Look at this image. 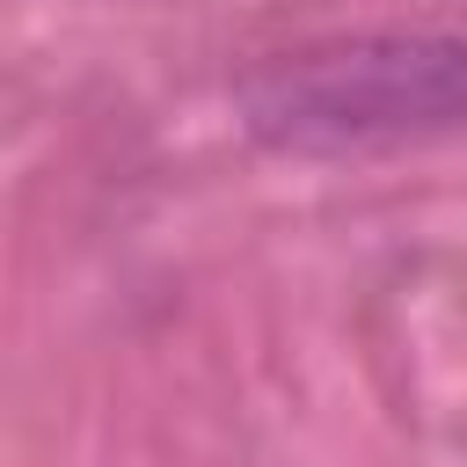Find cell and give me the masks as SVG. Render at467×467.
<instances>
[{
	"instance_id": "obj_1",
	"label": "cell",
	"mask_w": 467,
	"mask_h": 467,
	"mask_svg": "<svg viewBox=\"0 0 467 467\" xmlns=\"http://www.w3.org/2000/svg\"><path fill=\"white\" fill-rule=\"evenodd\" d=\"M234 109L270 153H379L467 139V36H336L234 80Z\"/></svg>"
}]
</instances>
